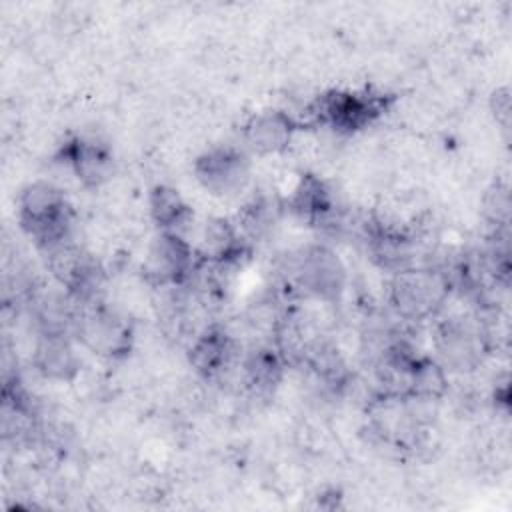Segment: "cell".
I'll return each instance as SVG.
<instances>
[{
  "mask_svg": "<svg viewBox=\"0 0 512 512\" xmlns=\"http://www.w3.org/2000/svg\"><path fill=\"white\" fill-rule=\"evenodd\" d=\"M194 174L204 190L226 196L244 188L250 176V162L234 146H214L196 158Z\"/></svg>",
  "mask_w": 512,
  "mask_h": 512,
  "instance_id": "52a82bcc",
  "label": "cell"
},
{
  "mask_svg": "<svg viewBox=\"0 0 512 512\" xmlns=\"http://www.w3.org/2000/svg\"><path fill=\"white\" fill-rule=\"evenodd\" d=\"M48 268L54 278L74 296L78 302H90L96 298L100 286V270L90 254L70 240H64L46 250Z\"/></svg>",
  "mask_w": 512,
  "mask_h": 512,
  "instance_id": "8992f818",
  "label": "cell"
},
{
  "mask_svg": "<svg viewBox=\"0 0 512 512\" xmlns=\"http://www.w3.org/2000/svg\"><path fill=\"white\" fill-rule=\"evenodd\" d=\"M448 278L428 268H404L390 286V302L402 318L424 320L448 298Z\"/></svg>",
  "mask_w": 512,
  "mask_h": 512,
  "instance_id": "7a4b0ae2",
  "label": "cell"
},
{
  "mask_svg": "<svg viewBox=\"0 0 512 512\" xmlns=\"http://www.w3.org/2000/svg\"><path fill=\"white\" fill-rule=\"evenodd\" d=\"M436 350L440 364L446 370L468 372L482 362L484 344L478 332L464 324H444L436 336Z\"/></svg>",
  "mask_w": 512,
  "mask_h": 512,
  "instance_id": "30bf717a",
  "label": "cell"
},
{
  "mask_svg": "<svg viewBox=\"0 0 512 512\" xmlns=\"http://www.w3.org/2000/svg\"><path fill=\"white\" fill-rule=\"evenodd\" d=\"M18 220L24 232L36 240L40 248L48 250L68 240L72 210L58 186L38 180L20 192Z\"/></svg>",
  "mask_w": 512,
  "mask_h": 512,
  "instance_id": "6da1fadb",
  "label": "cell"
},
{
  "mask_svg": "<svg viewBox=\"0 0 512 512\" xmlns=\"http://www.w3.org/2000/svg\"><path fill=\"white\" fill-rule=\"evenodd\" d=\"M234 352L232 336L218 326H210L192 342L190 364L200 376L216 378L232 364Z\"/></svg>",
  "mask_w": 512,
  "mask_h": 512,
  "instance_id": "4fadbf2b",
  "label": "cell"
},
{
  "mask_svg": "<svg viewBox=\"0 0 512 512\" xmlns=\"http://www.w3.org/2000/svg\"><path fill=\"white\" fill-rule=\"evenodd\" d=\"M196 250L178 232H160L148 246L144 276L156 286H178L194 268Z\"/></svg>",
  "mask_w": 512,
  "mask_h": 512,
  "instance_id": "5b68a950",
  "label": "cell"
},
{
  "mask_svg": "<svg viewBox=\"0 0 512 512\" xmlns=\"http://www.w3.org/2000/svg\"><path fill=\"white\" fill-rule=\"evenodd\" d=\"M388 100L390 96L384 94L332 90L312 104L310 114L316 122L338 132H356L376 120L388 106Z\"/></svg>",
  "mask_w": 512,
  "mask_h": 512,
  "instance_id": "3957f363",
  "label": "cell"
},
{
  "mask_svg": "<svg viewBox=\"0 0 512 512\" xmlns=\"http://www.w3.org/2000/svg\"><path fill=\"white\" fill-rule=\"evenodd\" d=\"M74 332L84 348L104 358L126 356L132 346L130 322L106 306L94 304L76 316Z\"/></svg>",
  "mask_w": 512,
  "mask_h": 512,
  "instance_id": "277c9868",
  "label": "cell"
},
{
  "mask_svg": "<svg viewBox=\"0 0 512 512\" xmlns=\"http://www.w3.org/2000/svg\"><path fill=\"white\" fill-rule=\"evenodd\" d=\"M446 390H448L446 368L434 358L416 356L412 362V368H410L408 390H406L404 400L432 402V400L442 398Z\"/></svg>",
  "mask_w": 512,
  "mask_h": 512,
  "instance_id": "2e32d148",
  "label": "cell"
},
{
  "mask_svg": "<svg viewBox=\"0 0 512 512\" xmlns=\"http://www.w3.org/2000/svg\"><path fill=\"white\" fill-rule=\"evenodd\" d=\"M344 278L346 274L338 254L326 246H312L304 250L296 264V280L316 298H336L344 288Z\"/></svg>",
  "mask_w": 512,
  "mask_h": 512,
  "instance_id": "ba28073f",
  "label": "cell"
},
{
  "mask_svg": "<svg viewBox=\"0 0 512 512\" xmlns=\"http://www.w3.org/2000/svg\"><path fill=\"white\" fill-rule=\"evenodd\" d=\"M282 356L272 350V348H258L254 350L246 362H244V372H246V380L260 392H268L272 390L280 376H282Z\"/></svg>",
  "mask_w": 512,
  "mask_h": 512,
  "instance_id": "e0dca14e",
  "label": "cell"
},
{
  "mask_svg": "<svg viewBox=\"0 0 512 512\" xmlns=\"http://www.w3.org/2000/svg\"><path fill=\"white\" fill-rule=\"evenodd\" d=\"M296 130L298 122L290 114L282 110H264L246 122L244 142L252 152L270 156L284 152L290 146Z\"/></svg>",
  "mask_w": 512,
  "mask_h": 512,
  "instance_id": "9c48e42d",
  "label": "cell"
},
{
  "mask_svg": "<svg viewBox=\"0 0 512 512\" xmlns=\"http://www.w3.org/2000/svg\"><path fill=\"white\" fill-rule=\"evenodd\" d=\"M510 192L506 184L494 182L482 196V214L496 228H508L510 222Z\"/></svg>",
  "mask_w": 512,
  "mask_h": 512,
  "instance_id": "d6986e66",
  "label": "cell"
},
{
  "mask_svg": "<svg viewBox=\"0 0 512 512\" xmlns=\"http://www.w3.org/2000/svg\"><path fill=\"white\" fill-rule=\"evenodd\" d=\"M240 252H242V242L234 224H230L224 218H210L204 224L200 246L196 250V254L202 260L214 262V264H226L236 260Z\"/></svg>",
  "mask_w": 512,
  "mask_h": 512,
  "instance_id": "5bb4252c",
  "label": "cell"
},
{
  "mask_svg": "<svg viewBox=\"0 0 512 512\" xmlns=\"http://www.w3.org/2000/svg\"><path fill=\"white\" fill-rule=\"evenodd\" d=\"M490 110L496 120V124L502 128V132L508 134L510 130V92L506 86L496 88L490 96Z\"/></svg>",
  "mask_w": 512,
  "mask_h": 512,
  "instance_id": "ffe728a7",
  "label": "cell"
},
{
  "mask_svg": "<svg viewBox=\"0 0 512 512\" xmlns=\"http://www.w3.org/2000/svg\"><path fill=\"white\" fill-rule=\"evenodd\" d=\"M148 210L160 232H178L182 234V228L188 224L192 210L180 196V192L172 186L160 184L154 186L148 196Z\"/></svg>",
  "mask_w": 512,
  "mask_h": 512,
  "instance_id": "9a60e30c",
  "label": "cell"
},
{
  "mask_svg": "<svg viewBox=\"0 0 512 512\" xmlns=\"http://www.w3.org/2000/svg\"><path fill=\"white\" fill-rule=\"evenodd\" d=\"M292 204H294V210H298L300 214H306L310 218L326 216L332 208V200H330L326 186L314 176L302 178V182L298 184V188L294 192Z\"/></svg>",
  "mask_w": 512,
  "mask_h": 512,
  "instance_id": "ac0fdd59",
  "label": "cell"
},
{
  "mask_svg": "<svg viewBox=\"0 0 512 512\" xmlns=\"http://www.w3.org/2000/svg\"><path fill=\"white\" fill-rule=\"evenodd\" d=\"M62 156L84 186L96 188L112 176V152L96 140L74 138L64 146Z\"/></svg>",
  "mask_w": 512,
  "mask_h": 512,
  "instance_id": "8fae6325",
  "label": "cell"
},
{
  "mask_svg": "<svg viewBox=\"0 0 512 512\" xmlns=\"http://www.w3.org/2000/svg\"><path fill=\"white\" fill-rule=\"evenodd\" d=\"M32 362L50 380L68 382L80 370V358L68 334H42L36 342Z\"/></svg>",
  "mask_w": 512,
  "mask_h": 512,
  "instance_id": "7c38bea8",
  "label": "cell"
}]
</instances>
